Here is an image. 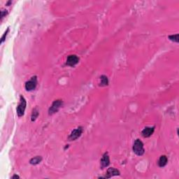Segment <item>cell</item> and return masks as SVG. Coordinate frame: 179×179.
Returning <instances> with one entry per match:
<instances>
[{
  "mask_svg": "<svg viewBox=\"0 0 179 179\" xmlns=\"http://www.w3.org/2000/svg\"><path fill=\"white\" fill-rule=\"evenodd\" d=\"M133 151L139 156H141L144 154L145 150L143 148V143L139 139H136L133 145Z\"/></svg>",
  "mask_w": 179,
  "mask_h": 179,
  "instance_id": "cell-1",
  "label": "cell"
},
{
  "mask_svg": "<svg viewBox=\"0 0 179 179\" xmlns=\"http://www.w3.org/2000/svg\"><path fill=\"white\" fill-rule=\"evenodd\" d=\"M26 100L23 97V96H21L20 98V103L18 104V106L17 107V113L19 117L23 116L24 115L25 111L26 108Z\"/></svg>",
  "mask_w": 179,
  "mask_h": 179,
  "instance_id": "cell-2",
  "label": "cell"
},
{
  "mask_svg": "<svg viewBox=\"0 0 179 179\" xmlns=\"http://www.w3.org/2000/svg\"><path fill=\"white\" fill-rule=\"evenodd\" d=\"M63 104V102L62 101V100L58 99V100H56V101L54 102L53 103V104H52V106H51V108H49V115H53V113H56L59 111V109L60 108H61Z\"/></svg>",
  "mask_w": 179,
  "mask_h": 179,
  "instance_id": "cell-3",
  "label": "cell"
},
{
  "mask_svg": "<svg viewBox=\"0 0 179 179\" xmlns=\"http://www.w3.org/2000/svg\"><path fill=\"white\" fill-rule=\"evenodd\" d=\"M36 85H37V78L36 76H34L29 81L26 82L25 87L27 91H32L36 88Z\"/></svg>",
  "mask_w": 179,
  "mask_h": 179,
  "instance_id": "cell-4",
  "label": "cell"
},
{
  "mask_svg": "<svg viewBox=\"0 0 179 179\" xmlns=\"http://www.w3.org/2000/svg\"><path fill=\"white\" fill-rule=\"evenodd\" d=\"M82 133H83V128H82V127H79V128H76V130H73L71 134L69 136L68 139L69 140V141H74V140L77 139L78 137H80Z\"/></svg>",
  "mask_w": 179,
  "mask_h": 179,
  "instance_id": "cell-5",
  "label": "cell"
},
{
  "mask_svg": "<svg viewBox=\"0 0 179 179\" xmlns=\"http://www.w3.org/2000/svg\"><path fill=\"white\" fill-rule=\"evenodd\" d=\"M78 62H79V58H78L75 55H71V56H69L67 59V64L68 66L73 67L76 64H78Z\"/></svg>",
  "mask_w": 179,
  "mask_h": 179,
  "instance_id": "cell-6",
  "label": "cell"
},
{
  "mask_svg": "<svg viewBox=\"0 0 179 179\" xmlns=\"http://www.w3.org/2000/svg\"><path fill=\"white\" fill-rule=\"evenodd\" d=\"M120 175V171L118 169L115 168H108V169L107 170L106 172V176L104 177H99V178H109L112 176H119Z\"/></svg>",
  "mask_w": 179,
  "mask_h": 179,
  "instance_id": "cell-7",
  "label": "cell"
},
{
  "mask_svg": "<svg viewBox=\"0 0 179 179\" xmlns=\"http://www.w3.org/2000/svg\"><path fill=\"white\" fill-rule=\"evenodd\" d=\"M100 164H101L102 169L105 168V167H108L110 164V160L109 156H108V153H106L104 154V155L102 158L101 160H100Z\"/></svg>",
  "mask_w": 179,
  "mask_h": 179,
  "instance_id": "cell-8",
  "label": "cell"
},
{
  "mask_svg": "<svg viewBox=\"0 0 179 179\" xmlns=\"http://www.w3.org/2000/svg\"><path fill=\"white\" fill-rule=\"evenodd\" d=\"M154 130H155V128H154V127H153V128H148V127H147V128L143 129V131L141 132L142 136L145 137V138H148V137L150 136L153 134Z\"/></svg>",
  "mask_w": 179,
  "mask_h": 179,
  "instance_id": "cell-9",
  "label": "cell"
},
{
  "mask_svg": "<svg viewBox=\"0 0 179 179\" xmlns=\"http://www.w3.org/2000/svg\"><path fill=\"white\" fill-rule=\"evenodd\" d=\"M167 162H168V159L167 156L165 155H162L160 158L158 160V165L160 167H164L167 165Z\"/></svg>",
  "mask_w": 179,
  "mask_h": 179,
  "instance_id": "cell-10",
  "label": "cell"
},
{
  "mask_svg": "<svg viewBox=\"0 0 179 179\" xmlns=\"http://www.w3.org/2000/svg\"><path fill=\"white\" fill-rule=\"evenodd\" d=\"M41 160H42V158L40 156H36L35 157V158L31 159L29 161V163L31 164V165H38V164H39L40 162H41Z\"/></svg>",
  "mask_w": 179,
  "mask_h": 179,
  "instance_id": "cell-11",
  "label": "cell"
},
{
  "mask_svg": "<svg viewBox=\"0 0 179 179\" xmlns=\"http://www.w3.org/2000/svg\"><path fill=\"white\" fill-rule=\"evenodd\" d=\"M100 85H102V86H105V85H107L108 84V78L106 76H104V75H103V76H102L100 77Z\"/></svg>",
  "mask_w": 179,
  "mask_h": 179,
  "instance_id": "cell-12",
  "label": "cell"
},
{
  "mask_svg": "<svg viewBox=\"0 0 179 179\" xmlns=\"http://www.w3.org/2000/svg\"><path fill=\"white\" fill-rule=\"evenodd\" d=\"M39 114V113H38V111L37 110V108H35L34 110H33L32 113V121H35V120L37 118L38 115Z\"/></svg>",
  "mask_w": 179,
  "mask_h": 179,
  "instance_id": "cell-13",
  "label": "cell"
},
{
  "mask_svg": "<svg viewBox=\"0 0 179 179\" xmlns=\"http://www.w3.org/2000/svg\"><path fill=\"white\" fill-rule=\"evenodd\" d=\"M169 38L172 41H174V42L178 43L179 40H178V34H176L175 35H170L169 36Z\"/></svg>",
  "mask_w": 179,
  "mask_h": 179,
  "instance_id": "cell-14",
  "label": "cell"
},
{
  "mask_svg": "<svg viewBox=\"0 0 179 179\" xmlns=\"http://www.w3.org/2000/svg\"><path fill=\"white\" fill-rule=\"evenodd\" d=\"M9 28H8L7 30H6V32L4 33V35H3V36H2V37H1V43H2L4 41L5 38H6V36H7V34H8V32H9Z\"/></svg>",
  "mask_w": 179,
  "mask_h": 179,
  "instance_id": "cell-15",
  "label": "cell"
},
{
  "mask_svg": "<svg viewBox=\"0 0 179 179\" xmlns=\"http://www.w3.org/2000/svg\"><path fill=\"white\" fill-rule=\"evenodd\" d=\"M7 13H8L7 11H1V19H2V18L4 17V16H6Z\"/></svg>",
  "mask_w": 179,
  "mask_h": 179,
  "instance_id": "cell-16",
  "label": "cell"
},
{
  "mask_svg": "<svg viewBox=\"0 0 179 179\" xmlns=\"http://www.w3.org/2000/svg\"><path fill=\"white\" fill-rule=\"evenodd\" d=\"M13 179H15V178H20V176L18 175H14L12 177Z\"/></svg>",
  "mask_w": 179,
  "mask_h": 179,
  "instance_id": "cell-17",
  "label": "cell"
}]
</instances>
